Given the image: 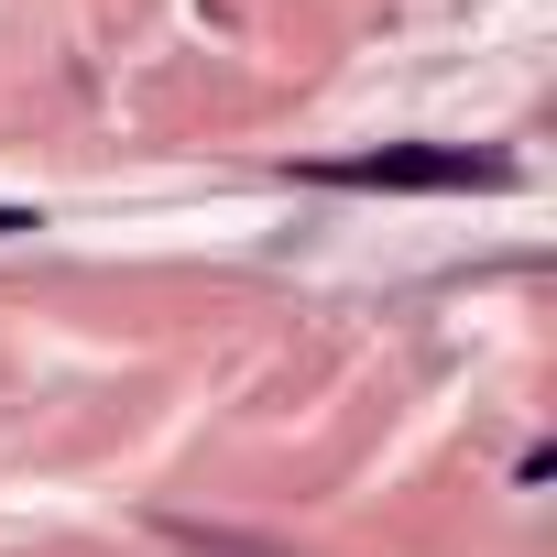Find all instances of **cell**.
I'll return each mask as SVG.
<instances>
[{"mask_svg": "<svg viewBox=\"0 0 557 557\" xmlns=\"http://www.w3.org/2000/svg\"><path fill=\"white\" fill-rule=\"evenodd\" d=\"M23 230H45V219L34 208H0V240H23Z\"/></svg>", "mask_w": 557, "mask_h": 557, "instance_id": "obj_2", "label": "cell"}, {"mask_svg": "<svg viewBox=\"0 0 557 557\" xmlns=\"http://www.w3.org/2000/svg\"><path fill=\"white\" fill-rule=\"evenodd\" d=\"M318 186H372V197H503L513 164L503 153H470V143H383V153H339V164H307Z\"/></svg>", "mask_w": 557, "mask_h": 557, "instance_id": "obj_1", "label": "cell"}]
</instances>
